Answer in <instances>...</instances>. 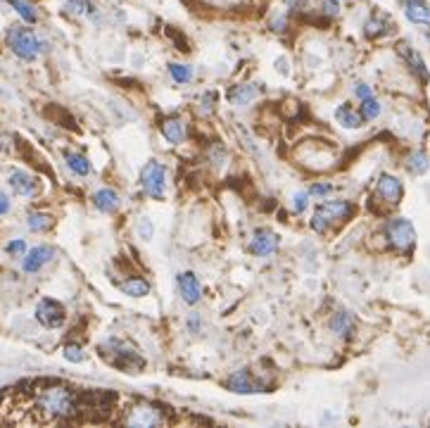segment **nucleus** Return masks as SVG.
I'll use <instances>...</instances> for the list:
<instances>
[{
	"instance_id": "21",
	"label": "nucleus",
	"mask_w": 430,
	"mask_h": 428,
	"mask_svg": "<svg viewBox=\"0 0 430 428\" xmlns=\"http://www.w3.org/2000/svg\"><path fill=\"white\" fill-rule=\"evenodd\" d=\"M352 328H354V316H352L350 312H338L333 314V319H330V331L338 335H350Z\"/></svg>"
},
{
	"instance_id": "28",
	"label": "nucleus",
	"mask_w": 430,
	"mask_h": 428,
	"mask_svg": "<svg viewBox=\"0 0 430 428\" xmlns=\"http://www.w3.org/2000/svg\"><path fill=\"white\" fill-rule=\"evenodd\" d=\"M169 74H172V79L176 83H188L193 79V67H188V64H172Z\"/></svg>"
},
{
	"instance_id": "30",
	"label": "nucleus",
	"mask_w": 430,
	"mask_h": 428,
	"mask_svg": "<svg viewBox=\"0 0 430 428\" xmlns=\"http://www.w3.org/2000/svg\"><path fill=\"white\" fill-rule=\"evenodd\" d=\"M62 355H64V359L74 362V364H79V362L86 359V352H83V347H79V345H64Z\"/></svg>"
},
{
	"instance_id": "5",
	"label": "nucleus",
	"mask_w": 430,
	"mask_h": 428,
	"mask_svg": "<svg viewBox=\"0 0 430 428\" xmlns=\"http://www.w3.org/2000/svg\"><path fill=\"white\" fill-rule=\"evenodd\" d=\"M141 186L150 198H162L167 188V170L162 162L150 160L141 170Z\"/></svg>"
},
{
	"instance_id": "11",
	"label": "nucleus",
	"mask_w": 430,
	"mask_h": 428,
	"mask_svg": "<svg viewBox=\"0 0 430 428\" xmlns=\"http://www.w3.org/2000/svg\"><path fill=\"white\" fill-rule=\"evenodd\" d=\"M376 193L386 200L388 205H397L404 196V186L402 181L393 177V174H383L381 179H378V186H376Z\"/></svg>"
},
{
	"instance_id": "33",
	"label": "nucleus",
	"mask_w": 430,
	"mask_h": 428,
	"mask_svg": "<svg viewBox=\"0 0 430 428\" xmlns=\"http://www.w3.org/2000/svg\"><path fill=\"white\" fill-rule=\"evenodd\" d=\"M386 31V22H381V19H371V22L366 24V34L369 36H378Z\"/></svg>"
},
{
	"instance_id": "8",
	"label": "nucleus",
	"mask_w": 430,
	"mask_h": 428,
	"mask_svg": "<svg viewBox=\"0 0 430 428\" xmlns=\"http://www.w3.org/2000/svg\"><path fill=\"white\" fill-rule=\"evenodd\" d=\"M64 307L57 300H50V297H45V300L38 302L36 307V319L38 323H43L45 328H57L64 323Z\"/></svg>"
},
{
	"instance_id": "14",
	"label": "nucleus",
	"mask_w": 430,
	"mask_h": 428,
	"mask_svg": "<svg viewBox=\"0 0 430 428\" xmlns=\"http://www.w3.org/2000/svg\"><path fill=\"white\" fill-rule=\"evenodd\" d=\"M259 93H262V86H259V83H243V86L231 88L229 102H231V105L245 107V105H250V102L255 100Z\"/></svg>"
},
{
	"instance_id": "25",
	"label": "nucleus",
	"mask_w": 430,
	"mask_h": 428,
	"mask_svg": "<svg viewBox=\"0 0 430 428\" xmlns=\"http://www.w3.org/2000/svg\"><path fill=\"white\" fill-rule=\"evenodd\" d=\"M62 10L67 15H74V17H81V15H93V5L88 0H67L62 5Z\"/></svg>"
},
{
	"instance_id": "34",
	"label": "nucleus",
	"mask_w": 430,
	"mask_h": 428,
	"mask_svg": "<svg viewBox=\"0 0 430 428\" xmlns=\"http://www.w3.org/2000/svg\"><path fill=\"white\" fill-rule=\"evenodd\" d=\"M307 198H309V193H297V196H295V203H292V210H295L297 214L307 210V205H309Z\"/></svg>"
},
{
	"instance_id": "12",
	"label": "nucleus",
	"mask_w": 430,
	"mask_h": 428,
	"mask_svg": "<svg viewBox=\"0 0 430 428\" xmlns=\"http://www.w3.org/2000/svg\"><path fill=\"white\" fill-rule=\"evenodd\" d=\"M176 283H179V290H181V297H184L186 304H198L200 297H202V288H200V281L193 271H184V274L176 276Z\"/></svg>"
},
{
	"instance_id": "2",
	"label": "nucleus",
	"mask_w": 430,
	"mask_h": 428,
	"mask_svg": "<svg viewBox=\"0 0 430 428\" xmlns=\"http://www.w3.org/2000/svg\"><path fill=\"white\" fill-rule=\"evenodd\" d=\"M8 43L12 48V53H15L19 60H36L38 55H41V50L45 45L38 41V36L34 34L31 29H24V27H12L8 31Z\"/></svg>"
},
{
	"instance_id": "4",
	"label": "nucleus",
	"mask_w": 430,
	"mask_h": 428,
	"mask_svg": "<svg viewBox=\"0 0 430 428\" xmlns=\"http://www.w3.org/2000/svg\"><path fill=\"white\" fill-rule=\"evenodd\" d=\"M350 212H352V205L347 203V200H323V203L316 207V212L311 214L309 226L314 231L323 233L330 224L342 222Z\"/></svg>"
},
{
	"instance_id": "32",
	"label": "nucleus",
	"mask_w": 430,
	"mask_h": 428,
	"mask_svg": "<svg viewBox=\"0 0 430 428\" xmlns=\"http://www.w3.org/2000/svg\"><path fill=\"white\" fill-rule=\"evenodd\" d=\"M330 191H333V186H330V184H316V186L309 188V196L326 198V196H330Z\"/></svg>"
},
{
	"instance_id": "36",
	"label": "nucleus",
	"mask_w": 430,
	"mask_h": 428,
	"mask_svg": "<svg viewBox=\"0 0 430 428\" xmlns=\"http://www.w3.org/2000/svg\"><path fill=\"white\" fill-rule=\"evenodd\" d=\"M214 102H217V93H205L202 95V112H212V107H214Z\"/></svg>"
},
{
	"instance_id": "37",
	"label": "nucleus",
	"mask_w": 430,
	"mask_h": 428,
	"mask_svg": "<svg viewBox=\"0 0 430 428\" xmlns=\"http://www.w3.org/2000/svg\"><path fill=\"white\" fill-rule=\"evenodd\" d=\"M24 250H27V243H24V241H12V243H8V252H10V255H22Z\"/></svg>"
},
{
	"instance_id": "42",
	"label": "nucleus",
	"mask_w": 430,
	"mask_h": 428,
	"mask_svg": "<svg viewBox=\"0 0 430 428\" xmlns=\"http://www.w3.org/2000/svg\"><path fill=\"white\" fill-rule=\"evenodd\" d=\"M299 3H302V0H285V5H288L290 10H295V8H299Z\"/></svg>"
},
{
	"instance_id": "41",
	"label": "nucleus",
	"mask_w": 430,
	"mask_h": 428,
	"mask_svg": "<svg viewBox=\"0 0 430 428\" xmlns=\"http://www.w3.org/2000/svg\"><path fill=\"white\" fill-rule=\"evenodd\" d=\"M8 210H10V200H8L5 193H0V214H5Z\"/></svg>"
},
{
	"instance_id": "40",
	"label": "nucleus",
	"mask_w": 430,
	"mask_h": 428,
	"mask_svg": "<svg viewBox=\"0 0 430 428\" xmlns=\"http://www.w3.org/2000/svg\"><path fill=\"white\" fill-rule=\"evenodd\" d=\"M188 328H191L193 333L200 328V316H198V314H191V316H188Z\"/></svg>"
},
{
	"instance_id": "7",
	"label": "nucleus",
	"mask_w": 430,
	"mask_h": 428,
	"mask_svg": "<svg viewBox=\"0 0 430 428\" xmlns=\"http://www.w3.org/2000/svg\"><path fill=\"white\" fill-rule=\"evenodd\" d=\"M124 424H129V426H160V424H165V417H162L160 407L145 405V402H143V405H136L126 412Z\"/></svg>"
},
{
	"instance_id": "19",
	"label": "nucleus",
	"mask_w": 430,
	"mask_h": 428,
	"mask_svg": "<svg viewBox=\"0 0 430 428\" xmlns=\"http://www.w3.org/2000/svg\"><path fill=\"white\" fill-rule=\"evenodd\" d=\"M93 205L100 210L102 214H109L119 207V196L112 191V188H100V191L93 196Z\"/></svg>"
},
{
	"instance_id": "39",
	"label": "nucleus",
	"mask_w": 430,
	"mask_h": 428,
	"mask_svg": "<svg viewBox=\"0 0 430 428\" xmlns=\"http://www.w3.org/2000/svg\"><path fill=\"white\" fill-rule=\"evenodd\" d=\"M271 27L276 29V31H283L285 29V19H283V15H276L271 19Z\"/></svg>"
},
{
	"instance_id": "16",
	"label": "nucleus",
	"mask_w": 430,
	"mask_h": 428,
	"mask_svg": "<svg viewBox=\"0 0 430 428\" xmlns=\"http://www.w3.org/2000/svg\"><path fill=\"white\" fill-rule=\"evenodd\" d=\"M10 186H12V191L17 193V196H24V198H31L36 193V179L31 177V174L27 172H12L10 174Z\"/></svg>"
},
{
	"instance_id": "20",
	"label": "nucleus",
	"mask_w": 430,
	"mask_h": 428,
	"mask_svg": "<svg viewBox=\"0 0 430 428\" xmlns=\"http://www.w3.org/2000/svg\"><path fill=\"white\" fill-rule=\"evenodd\" d=\"M162 136L172 143V145H179V143L186 141V124L181 119H167L162 124Z\"/></svg>"
},
{
	"instance_id": "26",
	"label": "nucleus",
	"mask_w": 430,
	"mask_h": 428,
	"mask_svg": "<svg viewBox=\"0 0 430 428\" xmlns=\"http://www.w3.org/2000/svg\"><path fill=\"white\" fill-rule=\"evenodd\" d=\"M10 5H12V8H15V12L24 19V22L34 24L36 19H38L36 10H34V5H29L27 0H10Z\"/></svg>"
},
{
	"instance_id": "15",
	"label": "nucleus",
	"mask_w": 430,
	"mask_h": 428,
	"mask_svg": "<svg viewBox=\"0 0 430 428\" xmlns=\"http://www.w3.org/2000/svg\"><path fill=\"white\" fill-rule=\"evenodd\" d=\"M50 257H53V250L48 248V245H38V248L34 250H29L27 252V257H24V271L27 274H36L38 269L43 267L45 262H50Z\"/></svg>"
},
{
	"instance_id": "3",
	"label": "nucleus",
	"mask_w": 430,
	"mask_h": 428,
	"mask_svg": "<svg viewBox=\"0 0 430 428\" xmlns=\"http://www.w3.org/2000/svg\"><path fill=\"white\" fill-rule=\"evenodd\" d=\"M100 355L107 357L109 364L119 367L129 374L141 371L143 364H145V362H143V357L136 352V350L124 345L121 340H109V343H105V345H100Z\"/></svg>"
},
{
	"instance_id": "31",
	"label": "nucleus",
	"mask_w": 430,
	"mask_h": 428,
	"mask_svg": "<svg viewBox=\"0 0 430 428\" xmlns=\"http://www.w3.org/2000/svg\"><path fill=\"white\" fill-rule=\"evenodd\" d=\"M321 8H323V15H328V17L340 15V3H338V0H323Z\"/></svg>"
},
{
	"instance_id": "29",
	"label": "nucleus",
	"mask_w": 430,
	"mask_h": 428,
	"mask_svg": "<svg viewBox=\"0 0 430 428\" xmlns=\"http://www.w3.org/2000/svg\"><path fill=\"white\" fill-rule=\"evenodd\" d=\"M381 102H378L374 95H369V98L362 100V117L364 119H376L378 114H381Z\"/></svg>"
},
{
	"instance_id": "1",
	"label": "nucleus",
	"mask_w": 430,
	"mask_h": 428,
	"mask_svg": "<svg viewBox=\"0 0 430 428\" xmlns=\"http://www.w3.org/2000/svg\"><path fill=\"white\" fill-rule=\"evenodd\" d=\"M36 410L43 412L48 419H67L76 410V398L69 388L62 386L45 388L36 398Z\"/></svg>"
},
{
	"instance_id": "9",
	"label": "nucleus",
	"mask_w": 430,
	"mask_h": 428,
	"mask_svg": "<svg viewBox=\"0 0 430 428\" xmlns=\"http://www.w3.org/2000/svg\"><path fill=\"white\" fill-rule=\"evenodd\" d=\"M281 245V238L278 233H273L271 229H257L252 233V241H250V252L257 257H269L271 252L278 250Z\"/></svg>"
},
{
	"instance_id": "22",
	"label": "nucleus",
	"mask_w": 430,
	"mask_h": 428,
	"mask_svg": "<svg viewBox=\"0 0 430 428\" xmlns=\"http://www.w3.org/2000/svg\"><path fill=\"white\" fill-rule=\"evenodd\" d=\"M121 290L126 295H131V297H143V295L150 293V283L145 281V278L133 276V278H126V281H121Z\"/></svg>"
},
{
	"instance_id": "6",
	"label": "nucleus",
	"mask_w": 430,
	"mask_h": 428,
	"mask_svg": "<svg viewBox=\"0 0 430 428\" xmlns=\"http://www.w3.org/2000/svg\"><path fill=\"white\" fill-rule=\"evenodd\" d=\"M388 238L390 243L395 245L397 250H412L416 245V231H414V224L404 217H397L393 222L388 224Z\"/></svg>"
},
{
	"instance_id": "27",
	"label": "nucleus",
	"mask_w": 430,
	"mask_h": 428,
	"mask_svg": "<svg viewBox=\"0 0 430 428\" xmlns=\"http://www.w3.org/2000/svg\"><path fill=\"white\" fill-rule=\"evenodd\" d=\"M27 224L31 231H45L50 229V224H53V219L48 217V214H41V212H34L27 217Z\"/></svg>"
},
{
	"instance_id": "23",
	"label": "nucleus",
	"mask_w": 430,
	"mask_h": 428,
	"mask_svg": "<svg viewBox=\"0 0 430 428\" xmlns=\"http://www.w3.org/2000/svg\"><path fill=\"white\" fill-rule=\"evenodd\" d=\"M64 162H67V167L76 174V177H88L90 174V162H88V157H83V155L67 153L64 155Z\"/></svg>"
},
{
	"instance_id": "18",
	"label": "nucleus",
	"mask_w": 430,
	"mask_h": 428,
	"mask_svg": "<svg viewBox=\"0 0 430 428\" xmlns=\"http://www.w3.org/2000/svg\"><path fill=\"white\" fill-rule=\"evenodd\" d=\"M335 121L345 129H352V131H357V129L364 126V117L359 112H354L350 105H340L335 109Z\"/></svg>"
},
{
	"instance_id": "13",
	"label": "nucleus",
	"mask_w": 430,
	"mask_h": 428,
	"mask_svg": "<svg viewBox=\"0 0 430 428\" xmlns=\"http://www.w3.org/2000/svg\"><path fill=\"white\" fill-rule=\"evenodd\" d=\"M404 15H407L409 22L430 27V5L423 3V0H404Z\"/></svg>"
},
{
	"instance_id": "10",
	"label": "nucleus",
	"mask_w": 430,
	"mask_h": 428,
	"mask_svg": "<svg viewBox=\"0 0 430 428\" xmlns=\"http://www.w3.org/2000/svg\"><path fill=\"white\" fill-rule=\"evenodd\" d=\"M226 388L231 393H238V395H252V393H264V386L257 384L252 379V374L247 369H240V371H233L226 381Z\"/></svg>"
},
{
	"instance_id": "35",
	"label": "nucleus",
	"mask_w": 430,
	"mask_h": 428,
	"mask_svg": "<svg viewBox=\"0 0 430 428\" xmlns=\"http://www.w3.org/2000/svg\"><path fill=\"white\" fill-rule=\"evenodd\" d=\"M138 231H141V236L145 238V241H150V238H153V222H150L148 217H143L141 224H138Z\"/></svg>"
},
{
	"instance_id": "38",
	"label": "nucleus",
	"mask_w": 430,
	"mask_h": 428,
	"mask_svg": "<svg viewBox=\"0 0 430 428\" xmlns=\"http://www.w3.org/2000/svg\"><path fill=\"white\" fill-rule=\"evenodd\" d=\"M354 93L364 100V98H369V95H374V90H371V86H366V83H357Z\"/></svg>"
},
{
	"instance_id": "17",
	"label": "nucleus",
	"mask_w": 430,
	"mask_h": 428,
	"mask_svg": "<svg viewBox=\"0 0 430 428\" xmlns=\"http://www.w3.org/2000/svg\"><path fill=\"white\" fill-rule=\"evenodd\" d=\"M397 50H400V55L404 57V62L409 64V67H412L416 74L421 76L423 81H428V69H426V62H423V57L416 53V50L412 48V45L409 43H400L397 45Z\"/></svg>"
},
{
	"instance_id": "24",
	"label": "nucleus",
	"mask_w": 430,
	"mask_h": 428,
	"mask_svg": "<svg viewBox=\"0 0 430 428\" xmlns=\"http://www.w3.org/2000/svg\"><path fill=\"white\" fill-rule=\"evenodd\" d=\"M428 167H430L428 155L423 153V150H416V153H412L407 157V170L412 172V174H426Z\"/></svg>"
}]
</instances>
